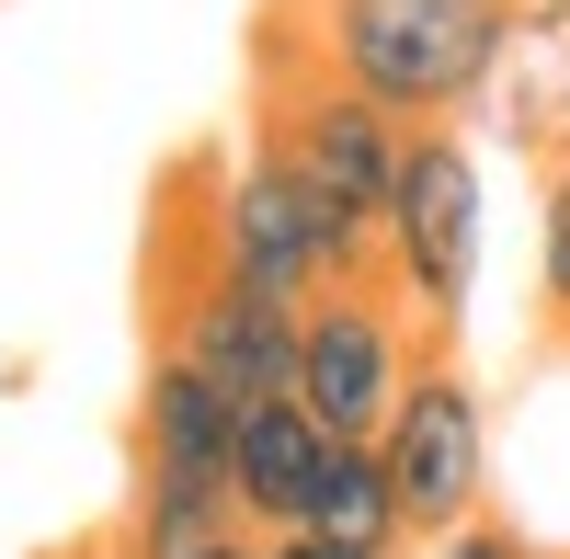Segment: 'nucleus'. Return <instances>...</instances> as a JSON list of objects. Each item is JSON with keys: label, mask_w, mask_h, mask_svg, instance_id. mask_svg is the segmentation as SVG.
Returning a JSON list of instances; mask_svg holds the SVG:
<instances>
[{"label": "nucleus", "mask_w": 570, "mask_h": 559, "mask_svg": "<svg viewBox=\"0 0 570 559\" xmlns=\"http://www.w3.org/2000/svg\"><path fill=\"white\" fill-rule=\"evenodd\" d=\"M263 23L331 80H354L365 104H389L400 126H468L513 0H274Z\"/></svg>", "instance_id": "obj_1"}, {"label": "nucleus", "mask_w": 570, "mask_h": 559, "mask_svg": "<svg viewBox=\"0 0 570 559\" xmlns=\"http://www.w3.org/2000/svg\"><path fill=\"white\" fill-rule=\"evenodd\" d=\"M171 228L228 274V286H252V297H274V308H308L320 286H343V274H376V252L263 149V137H240L217 183L183 171V183H171Z\"/></svg>", "instance_id": "obj_2"}, {"label": "nucleus", "mask_w": 570, "mask_h": 559, "mask_svg": "<svg viewBox=\"0 0 570 559\" xmlns=\"http://www.w3.org/2000/svg\"><path fill=\"white\" fill-rule=\"evenodd\" d=\"M480 252H491V183H480V137L468 126H411L389 206H376V274L411 308L422 343L468 332V297H480Z\"/></svg>", "instance_id": "obj_3"}, {"label": "nucleus", "mask_w": 570, "mask_h": 559, "mask_svg": "<svg viewBox=\"0 0 570 559\" xmlns=\"http://www.w3.org/2000/svg\"><path fill=\"white\" fill-rule=\"evenodd\" d=\"M252 137L376 252V206H389V171H400V137H411L389 104H365L354 80H331L320 58H297L263 23V46H252Z\"/></svg>", "instance_id": "obj_4"}, {"label": "nucleus", "mask_w": 570, "mask_h": 559, "mask_svg": "<svg viewBox=\"0 0 570 559\" xmlns=\"http://www.w3.org/2000/svg\"><path fill=\"white\" fill-rule=\"evenodd\" d=\"M228 400L206 365H183L149 343V377H137V502H126V559H195L228 526Z\"/></svg>", "instance_id": "obj_5"}, {"label": "nucleus", "mask_w": 570, "mask_h": 559, "mask_svg": "<svg viewBox=\"0 0 570 559\" xmlns=\"http://www.w3.org/2000/svg\"><path fill=\"white\" fill-rule=\"evenodd\" d=\"M376 469H389V502H400V537H445L491 502V400L468 377L456 343H422L411 377L376 423Z\"/></svg>", "instance_id": "obj_6"}, {"label": "nucleus", "mask_w": 570, "mask_h": 559, "mask_svg": "<svg viewBox=\"0 0 570 559\" xmlns=\"http://www.w3.org/2000/svg\"><path fill=\"white\" fill-rule=\"evenodd\" d=\"M149 343L183 354V365H206L228 400H274V389H297V308L228 286V274L183 241L171 217H160V263H149Z\"/></svg>", "instance_id": "obj_7"}, {"label": "nucleus", "mask_w": 570, "mask_h": 559, "mask_svg": "<svg viewBox=\"0 0 570 559\" xmlns=\"http://www.w3.org/2000/svg\"><path fill=\"white\" fill-rule=\"evenodd\" d=\"M411 354H422V332H411V308L389 297V274L320 286L297 308V400H308V423L376 445V423H389V400L411 377Z\"/></svg>", "instance_id": "obj_8"}, {"label": "nucleus", "mask_w": 570, "mask_h": 559, "mask_svg": "<svg viewBox=\"0 0 570 559\" xmlns=\"http://www.w3.org/2000/svg\"><path fill=\"white\" fill-rule=\"evenodd\" d=\"M468 126H491V149L537 160V171L570 160V0H513L502 58H491Z\"/></svg>", "instance_id": "obj_9"}, {"label": "nucleus", "mask_w": 570, "mask_h": 559, "mask_svg": "<svg viewBox=\"0 0 570 559\" xmlns=\"http://www.w3.org/2000/svg\"><path fill=\"white\" fill-rule=\"evenodd\" d=\"M320 457H331V434L308 423V400H297V389L240 400V423H228V514H240L252 537L297 526V502H308V480H320Z\"/></svg>", "instance_id": "obj_10"}, {"label": "nucleus", "mask_w": 570, "mask_h": 559, "mask_svg": "<svg viewBox=\"0 0 570 559\" xmlns=\"http://www.w3.org/2000/svg\"><path fill=\"white\" fill-rule=\"evenodd\" d=\"M297 526L308 537H343V548H411L400 537V502H389V469H376V445H354V434H331L320 480L297 502Z\"/></svg>", "instance_id": "obj_11"}, {"label": "nucleus", "mask_w": 570, "mask_h": 559, "mask_svg": "<svg viewBox=\"0 0 570 559\" xmlns=\"http://www.w3.org/2000/svg\"><path fill=\"white\" fill-rule=\"evenodd\" d=\"M537 320L570 343V160L537 171Z\"/></svg>", "instance_id": "obj_12"}, {"label": "nucleus", "mask_w": 570, "mask_h": 559, "mask_svg": "<svg viewBox=\"0 0 570 559\" xmlns=\"http://www.w3.org/2000/svg\"><path fill=\"white\" fill-rule=\"evenodd\" d=\"M422 559H548L525 526H502L491 514V502H480V514H468V526H445V537H422Z\"/></svg>", "instance_id": "obj_13"}, {"label": "nucleus", "mask_w": 570, "mask_h": 559, "mask_svg": "<svg viewBox=\"0 0 570 559\" xmlns=\"http://www.w3.org/2000/svg\"><path fill=\"white\" fill-rule=\"evenodd\" d=\"M263 559H411V548H343V537H308V526H274Z\"/></svg>", "instance_id": "obj_14"}, {"label": "nucleus", "mask_w": 570, "mask_h": 559, "mask_svg": "<svg viewBox=\"0 0 570 559\" xmlns=\"http://www.w3.org/2000/svg\"><path fill=\"white\" fill-rule=\"evenodd\" d=\"M195 559H263V537H252V526H228V537H217V548H195Z\"/></svg>", "instance_id": "obj_15"}]
</instances>
